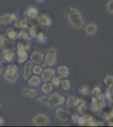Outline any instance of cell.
Returning a JSON list of instances; mask_svg holds the SVG:
<instances>
[{
    "instance_id": "cell-35",
    "label": "cell",
    "mask_w": 113,
    "mask_h": 127,
    "mask_svg": "<svg viewBox=\"0 0 113 127\" xmlns=\"http://www.w3.org/2000/svg\"><path fill=\"white\" fill-rule=\"evenodd\" d=\"M90 93L94 96H97V95H99V94L101 93V90H100V88L99 87H95L93 88V90H92L91 92H90Z\"/></svg>"
},
{
    "instance_id": "cell-14",
    "label": "cell",
    "mask_w": 113,
    "mask_h": 127,
    "mask_svg": "<svg viewBox=\"0 0 113 127\" xmlns=\"http://www.w3.org/2000/svg\"><path fill=\"white\" fill-rule=\"evenodd\" d=\"M3 59L6 62L9 63H13L15 59V54L13 50H8V51H3Z\"/></svg>"
},
{
    "instance_id": "cell-13",
    "label": "cell",
    "mask_w": 113,
    "mask_h": 127,
    "mask_svg": "<svg viewBox=\"0 0 113 127\" xmlns=\"http://www.w3.org/2000/svg\"><path fill=\"white\" fill-rule=\"evenodd\" d=\"M97 31H98V27L94 23H90L88 24L87 26L85 27V33L89 36H94L97 33Z\"/></svg>"
},
{
    "instance_id": "cell-27",
    "label": "cell",
    "mask_w": 113,
    "mask_h": 127,
    "mask_svg": "<svg viewBox=\"0 0 113 127\" xmlns=\"http://www.w3.org/2000/svg\"><path fill=\"white\" fill-rule=\"evenodd\" d=\"M18 38H20L22 40H30V36L27 32H24V31H21L18 33Z\"/></svg>"
},
{
    "instance_id": "cell-19",
    "label": "cell",
    "mask_w": 113,
    "mask_h": 127,
    "mask_svg": "<svg viewBox=\"0 0 113 127\" xmlns=\"http://www.w3.org/2000/svg\"><path fill=\"white\" fill-rule=\"evenodd\" d=\"M14 26L16 28H19V29H27L28 28V22L26 20L24 19H16L15 20V24Z\"/></svg>"
},
{
    "instance_id": "cell-16",
    "label": "cell",
    "mask_w": 113,
    "mask_h": 127,
    "mask_svg": "<svg viewBox=\"0 0 113 127\" xmlns=\"http://www.w3.org/2000/svg\"><path fill=\"white\" fill-rule=\"evenodd\" d=\"M69 69L68 67L66 65H62L57 68V74H58V76L61 78H67L69 75Z\"/></svg>"
},
{
    "instance_id": "cell-30",
    "label": "cell",
    "mask_w": 113,
    "mask_h": 127,
    "mask_svg": "<svg viewBox=\"0 0 113 127\" xmlns=\"http://www.w3.org/2000/svg\"><path fill=\"white\" fill-rule=\"evenodd\" d=\"M36 38H37V40L41 42V43H46V40H47L46 36H45V34L42 33V32H40V33H38L37 36H36Z\"/></svg>"
},
{
    "instance_id": "cell-9",
    "label": "cell",
    "mask_w": 113,
    "mask_h": 127,
    "mask_svg": "<svg viewBox=\"0 0 113 127\" xmlns=\"http://www.w3.org/2000/svg\"><path fill=\"white\" fill-rule=\"evenodd\" d=\"M16 19H17V17L14 13L3 14V15H0V25L6 26V25L11 24Z\"/></svg>"
},
{
    "instance_id": "cell-28",
    "label": "cell",
    "mask_w": 113,
    "mask_h": 127,
    "mask_svg": "<svg viewBox=\"0 0 113 127\" xmlns=\"http://www.w3.org/2000/svg\"><path fill=\"white\" fill-rule=\"evenodd\" d=\"M79 93H80V94H82V95H84V96H88V95H90V87H88L87 85L83 86V87H80Z\"/></svg>"
},
{
    "instance_id": "cell-24",
    "label": "cell",
    "mask_w": 113,
    "mask_h": 127,
    "mask_svg": "<svg viewBox=\"0 0 113 127\" xmlns=\"http://www.w3.org/2000/svg\"><path fill=\"white\" fill-rule=\"evenodd\" d=\"M104 84L107 87H113V75H110V74L106 75V76H105V78H104Z\"/></svg>"
},
{
    "instance_id": "cell-37",
    "label": "cell",
    "mask_w": 113,
    "mask_h": 127,
    "mask_svg": "<svg viewBox=\"0 0 113 127\" xmlns=\"http://www.w3.org/2000/svg\"><path fill=\"white\" fill-rule=\"evenodd\" d=\"M16 49H17V52H20V51H26V48H25V47H24L23 42L18 43L17 46H16Z\"/></svg>"
},
{
    "instance_id": "cell-38",
    "label": "cell",
    "mask_w": 113,
    "mask_h": 127,
    "mask_svg": "<svg viewBox=\"0 0 113 127\" xmlns=\"http://www.w3.org/2000/svg\"><path fill=\"white\" fill-rule=\"evenodd\" d=\"M31 73H32L31 70H24V73H23V78L27 81V80L32 75Z\"/></svg>"
},
{
    "instance_id": "cell-21",
    "label": "cell",
    "mask_w": 113,
    "mask_h": 127,
    "mask_svg": "<svg viewBox=\"0 0 113 127\" xmlns=\"http://www.w3.org/2000/svg\"><path fill=\"white\" fill-rule=\"evenodd\" d=\"M25 15H27V17H29V19L36 18V17H37L38 10L36 8H35V7H30V8H28L27 10H26Z\"/></svg>"
},
{
    "instance_id": "cell-15",
    "label": "cell",
    "mask_w": 113,
    "mask_h": 127,
    "mask_svg": "<svg viewBox=\"0 0 113 127\" xmlns=\"http://www.w3.org/2000/svg\"><path fill=\"white\" fill-rule=\"evenodd\" d=\"M27 81H28L29 86L33 87H36L40 86L41 82H42V79H41V77H39L37 75H31V76H30Z\"/></svg>"
},
{
    "instance_id": "cell-11",
    "label": "cell",
    "mask_w": 113,
    "mask_h": 127,
    "mask_svg": "<svg viewBox=\"0 0 113 127\" xmlns=\"http://www.w3.org/2000/svg\"><path fill=\"white\" fill-rule=\"evenodd\" d=\"M56 117L62 122H66L69 120V114L67 110L59 106V107H57L56 109Z\"/></svg>"
},
{
    "instance_id": "cell-42",
    "label": "cell",
    "mask_w": 113,
    "mask_h": 127,
    "mask_svg": "<svg viewBox=\"0 0 113 127\" xmlns=\"http://www.w3.org/2000/svg\"><path fill=\"white\" fill-rule=\"evenodd\" d=\"M108 126H113V121H109V123H108Z\"/></svg>"
},
{
    "instance_id": "cell-5",
    "label": "cell",
    "mask_w": 113,
    "mask_h": 127,
    "mask_svg": "<svg viewBox=\"0 0 113 127\" xmlns=\"http://www.w3.org/2000/svg\"><path fill=\"white\" fill-rule=\"evenodd\" d=\"M44 65L52 67L57 63V50L54 48H50L47 54L44 57Z\"/></svg>"
},
{
    "instance_id": "cell-25",
    "label": "cell",
    "mask_w": 113,
    "mask_h": 127,
    "mask_svg": "<svg viewBox=\"0 0 113 127\" xmlns=\"http://www.w3.org/2000/svg\"><path fill=\"white\" fill-rule=\"evenodd\" d=\"M61 87L63 88V91H68L69 89L71 88V83L70 81H68V80L65 79V80H63V81H61Z\"/></svg>"
},
{
    "instance_id": "cell-41",
    "label": "cell",
    "mask_w": 113,
    "mask_h": 127,
    "mask_svg": "<svg viewBox=\"0 0 113 127\" xmlns=\"http://www.w3.org/2000/svg\"><path fill=\"white\" fill-rule=\"evenodd\" d=\"M103 122H96V126H103Z\"/></svg>"
},
{
    "instance_id": "cell-40",
    "label": "cell",
    "mask_w": 113,
    "mask_h": 127,
    "mask_svg": "<svg viewBox=\"0 0 113 127\" xmlns=\"http://www.w3.org/2000/svg\"><path fill=\"white\" fill-rule=\"evenodd\" d=\"M3 125H4V120H3V119L0 116V126H3Z\"/></svg>"
},
{
    "instance_id": "cell-12",
    "label": "cell",
    "mask_w": 113,
    "mask_h": 127,
    "mask_svg": "<svg viewBox=\"0 0 113 127\" xmlns=\"http://www.w3.org/2000/svg\"><path fill=\"white\" fill-rule=\"evenodd\" d=\"M83 102V100L80 98H77L74 96H69L67 99L66 105L68 108H73V107H78L80 103Z\"/></svg>"
},
{
    "instance_id": "cell-18",
    "label": "cell",
    "mask_w": 113,
    "mask_h": 127,
    "mask_svg": "<svg viewBox=\"0 0 113 127\" xmlns=\"http://www.w3.org/2000/svg\"><path fill=\"white\" fill-rule=\"evenodd\" d=\"M18 33H19V32L15 29H14L13 27L8 28L5 32L6 36H7L8 38H9L10 40H14V39H16V38H18Z\"/></svg>"
},
{
    "instance_id": "cell-36",
    "label": "cell",
    "mask_w": 113,
    "mask_h": 127,
    "mask_svg": "<svg viewBox=\"0 0 113 127\" xmlns=\"http://www.w3.org/2000/svg\"><path fill=\"white\" fill-rule=\"evenodd\" d=\"M47 98L46 96H42V97H39L37 99H36V101H37V103H47Z\"/></svg>"
},
{
    "instance_id": "cell-4",
    "label": "cell",
    "mask_w": 113,
    "mask_h": 127,
    "mask_svg": "<svg viewBox=\"0 0 113 127\" xmlns=\"http://www.w3.org/2000/svg\"><path fill=\"white\" fill-rule=\"evenodd\" d=\"M105 107H106V96L105 95L100 93L92 98L91 108L94 111L99 112Z\"/></svg>"
},
{
    "instance_id": "cell-31",
    "label": "cell",
    "mask_w": 113,
    "mask_h": 127,
    "mask_svg": "<svg viewBox=\"0 0 113 127\" xmlns=\"http://www.w3.org/2000/svg\"><path fill=\"white\" fill-rule=\"evenodd\" d=\"M78 124H79V126H86V123H87V116H80L78 119Z\"/></svg>"
},
{
    "instance_id": "cell-39",
    "label": "cell",
    "mask_w": 113,
    "mask_h": 127,
    "mask_svg": "<svg viewBox=\"0 0 113 127\" xmlns=\"http://www.w3.org/2000/svg\"><path fill=\"white\" fill-rule=\"evenodd\" d=\"M3 71H4V68H3V64H0V75H3Z\"/></svg>"
},
{
    "instance_id": "cell-2",
    "label": "cell",
    "mask_w": 113,
    "mask_h": 127,
    "mask_svg": "<svg viewBox=\"0 0 113 127\" xmlns=\"http://www.w3.org/2000/svg\"><path fill=\"white\" fill-rule=\"evenodd\" d=\"M3 78L8 83L14 84L19 78L18 67L15 64H9L3 71Z\"/></svg>"
},
{
    "instance_id": "cell-23",
    "label": "cell",
    "mask_w": 113,
    "mask_h": 127,
    "mask_svg": "<svg viewBox=\"0 0 113 127\" xmlns=\"http://www.w3.org/2000/svg\"><path fill=\"white\" fill-rule=\"evenodd\" d=\"M53 90V85L52 83H47L46 82L45 84H43L42 87V91L45 94H48L50 93Z\"/></svg>"
},
{
    "instance_id": "cell-17",
    "label": "cell",
    "mask_w": 113,
    "mask_h": 127,
    "mask_svg": "<svg viewBox=\"0 0 113 127\" xmlns=\"http://www.w3.org/2000/svg\"><path fill=\"white\" fill-rule=\"evenodd\" d=\"M24 96L30 98H35L37 96V91L34 88H29V87H24L22 91Z\"/></svg>"
},
{
    "instance_id": "cell-10",
    "label": "cell",
    "mask_w": 113,
    "mask_h": 127,
    "mask_svg": "<svg viewBox=\"0 0 113 127\" xmlns=\"http://www.w3.org/2000/svg\"><path fill=\"white\" fill-rule=\"evenodd\" d=\"M44 57L45 55L40 51H34L30 56V61L35 64H42L44 63Z\"/></svg>"
},
{
    "instance_id": "cell-1",
    "label": "cell",
    "mask_w": 113,
    "mask_h": 127,
    "mask_svg": "<svg viewBox=\"0 0 113 127\" xmlns=\"http://www.w3.org/2000/svg\"><path fill=\"white\" fill-rule=\"evenodd\" d=\"M68 20L69 23L74 29L79 30L83 28L85 22L81 16V14L78 9L74 8H69L68 11Z\"/></svg>"
},
{
    "instance_id": "cell-7",
    "label": "cell",
    "mask_w": 113,
    "mask_h": 127,
    "mask_svg": "<svg viewBox=\"0 0 113 127\" xmlns=\"http://www.w3.org/2000/svg\"><path fill=\"white\" fill-rule=\"evenodd\" d=\"M14 48L13 42L10 41L9 38L4 35H0V48L2 51H8V50H13Z\"/></svg>"
},
{
    "instance_id": "cell-26",
    "label": "cell",
    "mask_w": 113,
    "mask_h": 127,
    "mask_svg": "<svg viewBox=\"0 0 113 127\" xmlns=\"http://www.w3.org/2000/svg\"><path fill=\"white\" fill-rule=\"evenodd\" d=\"M43 70V68L41 66V64H35L33 65L32 67V69H31V72L34 74V75H41Z\"/></svg>"
},
{
    "instance_id": "cell-29",
    "label": "cell",
    "mask_w": 113,
    "mask_h": 127,
    "mask_svg": "<svg viewBox=\"0 0 113 127\" xmlns=\"http://www.w3.org/2000/svg\"><path fill=\"white\" fill-rule=\"evenodd\" d=\"M51 81H52V84L53 85V87H58V86H60L62 80H61V77L55 76V75H54Z\"/></svg>"
},
{
    "instance_id": "cell-20",
    "label": "cell",
    "mask_w": 113,
    "mask_h": 127,
    "mask_svg": "<svg viewBox=\"0 0 113 127\" xmlns=\"http://www.w3.org/2000/svg\"><path fill=\"white\" fill-rule=\"evenodd\" d=\"M39 18V23L43 26H50L52 25V20L46 15H42Z\"/></svg>"
},
{
    "instance_id": "cell-3",
    "label": "cell",
    "mask_w": 113,
    "mask_h": 127,
    "mask_svg": "<svg viewBox=\"0 0 113 127\" xmlns=\"http://www.w3.org/2000/svg\"><path fill=\"white\" fill-rule=\"evenodd\" d=\"M65 103V98L63 96L60 95L59 93H52L48 98H47L46 105H48L51 108H57L59 106H62Z\"/></svg>"
},
{
    "instance_id": "cell-32",
    "label": "cell",
    "mask_w": 113,
    "mask_h": 127,
    "mask_svg": "<svg viewBox=\"0 0 113 127\" xmlns=\"http://www.w3.org/2000/svg\"><path fill=\"white\" fill-rule=\"evenodd\" d=\"M106 10H107L108 13L113 15V0H110L106 3Z\"/></svg>"
},
{
    "instance_id": "cell-22",
    "label": "cell",
    "mask_w": 113,
    "mask_h": 127,
    "mask_svg": "<svg viewBox=\"0 0 113 127\" xmlns=\"http://www.w3.org/2000/svg\"><path fill=\"white\" fill-rule=\"evenodd\" d=\"M17 56H18V63L22 64L24 63L26 60L28 59V54L26 51H20V52H17Z\"/></svg>"
},
{
    "instance_id": "cell-8",
    "label": "cell",
    "mask_w": 113,
    "mask_h": 127,
    "mask_svg": "<svg viewBox=\"0 0 113 127\" xmlns=\"http://www.w3.org/2000/svg\"><path fill=\"white\" fill-rule=\"evenodd\" d=\"M55 75H56V70L52 67H49V68L42 70V74H41V79L44 82H49Z\"/></svg>"
},
{
    "instance_id": "cell-43",
    "label": "cell",
    "mask_w": 113,
    "mask_h": 127,
    "mask_svg": "<svg viewBox=\"0 0 113 127\" xmlns=\"http://www.w3.org/2000/svg\"><path fill=\"white\" fill-rule=\"evenodd\" d=\"M36 1L39 2V3H41V2H43V1H44V0H36Z\"/></svg>"
},
{
    "instance_id": "cell-33",
    "label": "cell",
    "mask_w": 113,
    "mask_h": 127,
    "mask_svg": "<svg viewBox=\"0 0 113 127\" xmlns=\"http://www.w3.org/2000/svg\"><path fill=\"white\" fill-rule=\"evenodd\" d=\"M29 35H30L31 37H36L37 33H36V26H33L32 27L29 28Z\"/></svg>"
},
{
    "instance_id": "cell-6",
    "label": "cell",
    "mask_w": 113,
    "mask_h": 127,
    "mask_svg": "<svg viewBox=\"0 0 113 127\" xmlns=\"http://www.w3.org/2000/svg\"><path fill=\"white\" fill-rule=\"evenodd\" d=\"M50 122V119L45 114H38L32 118V124L36 126H46Z\"/></svg>"
},
{
    "instance_id": "cell-34",
    "label": "cell",
    "mask_w": 113,
    "mask_h": 127,
    "mask_svg": "<svg viewBox=\"0 0 113 127\" xmlns=\"http://www.w3.org/2000/svg\"><path fill=\"white\" fill-rule=\"evenodd\" d=\"M32 67H33V63H32L31 61L26 60L25 63H24V70H31Z\"/></svg>"
}]
</instances>
